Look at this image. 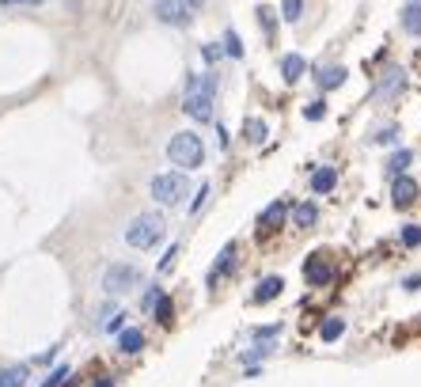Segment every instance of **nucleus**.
Returning a JSON list of instances; mask_svg holds the SVG:
<instances>
[{"instance_id": "nucleus-1", "label": "nucleus", "mask_w": 421, "mask_h": 387, "mask_svg": "<svg viewBox=\"0 0 421 387\" xmlns=\"http://www.w3.org/2000/svg\"><path fill=\"white\" fill-rule=\"evenodd\" d=\"M168 160L179 171H197L205 163V141L197 137L194 129H179V133H171V141H168Z\"/></svg>"}, {"instance_id": "nucleus-2", "label": "nucleus", "mask_w": 421, "mask_h": 387, "mask_svg": "<svg viewBox=\"0 0 421 387\" xmlns=\"http://www.w3.org/2000/svg\"><path fill=\"white\" fill-rule=\"evenodd\" d=\"M163 231H168V224H163L160 213H137L126 224V243L133 251H148L163 239Z\"/></svg>"}, {"instance_id": "nucleus-3", "label": "nucleus", "mask_w": 421, "mask_h": 387, "mask_svg": "<svg viewBox=\"0 0 421 387\" xmlns=\"http://www.w3.org/2000/svg\"><path fill=\"white\" fill-rule=\"evenodd\" d=\"M152 197H156L160 205H171V209H179L186 197H190V179H186V171H160L156 179H152Z\"/></svg>"}, {"instance_id": "nucleus-4", "label": "nucleus", "mask_w": 421, "mask_h": 387, "mask_svg": "<svg viewBox=\"0 0 421 387\" xmlns=\"http://www.w3.org/2000/svg\"><path fill=\"white\" fill-rule=\"evenodd\" d=\"M213 103H217V76H202V80L190 84L182 110L194 121H209V118H213Z\"/></svg>"}, {"instance_id": "nucleus-5", "label": "nucleus", "mask_w": 421, "mask_h": 387, "mask_svg": "<svg viewBox=\"0 0 421 387\" xmlns=\"http://www.w3.org/2000/svg\"><path fill=\"white\" fill-rule=\"evenodd\" d=\"M137 281H141V270L129 266V262H110V266L103 270V293H106V296L129 293Z\"/></svg>"}, {"instance_id": "nucleus-6", "label": "nucleus", "mask_w": 421, "mask_h": 387, "mask_svg": "<svg viewBox=\"0 0 421 387\" xmlns=\"http://www.w3.org/2000/svg\"><path fill=\"white\" fill-rule=\"evenodd\" d=\"M152 12H156V19L163 27H190L194 23V12L182 4V0H156Z\"/></svg>"}, {"instance_id": "nucleus-7", "label": "nucleus", "mask_w": 421, "mask_h": 387, "mask_svg": "<svg viewBox=\"0 0 421 387\" xmlns=\"http://www.w3.org/2000/svg\"><path fill=\"white\" fill-rule=\"evenodd\" d=\"M417 179H410V175H395L391 179V202L398 205V209H406V205H414L417 202Z\"/></svg>"}, {"instance_id": "nucleus-8", "label": "nucleus", "mask_w": 421, "mask_h": 387, "mask_svg": "<svg viewBox=\"0 0 421 387\" xmlns=\"http://www.w3.org/2000/svg\"><path fill=\"white\" fill-rule=\"evenodd\" d=\"M304 281L312 285V289H319V285L330 281V262L323 258V251L307 254V262H304Z\"/></svg>"}, {"instance_id": "nucleus-9", "label": "nucleus", "mask_w": 421, "mask_h": 387, "mask_svg": "<svg viewBox=\"0 0 421 387\" xmlns=\"http://www.w3.org/2000/svg\"><path fill=\"white\" fill-rule=\"evenodd\" d=\"M403 87H406V69H387L380 87H376V99H380V103H391Z\"/></svg>"}, {"instance_id": "nucleus-10", "label": "nucleus", "mask_w": 421, "mask_h": 387, "mask_svg": "<svg viewBox=\"0 0 421 387\" xmlns=\"http://www.w3.org/2000/svg\"><path fill=\"white\" fill-rule=\"evenodd\" d=\"M349 80V69H341V65H330V69H319L315 72V84H319V92H338L341 84Z\"/></svg>"}, {"instance_id": "nucleus-11", "label": "nucleus", "mask_w": 421, "mask_h": 387, "mask_svg": "<svg viewBox=\"0 0 421 387\" xmlns=\"http://www.w3.org/2000/svg\"><path fill=\"white\" fill-rule=\"evenodd\" d=\"M236 266V243H224V251H220V258L213 262V270H209V289H217V281L224 278V273Z\"/></svg>"}, {"instance_id": "nucleus-12", "label": "nucleus", "mask_w": 421, "mask_h": 387, "mask_svg": "<svg viewBox=\"0 0 421 387\" xmlns=\"http://www.w3.org/2000/svg\"><path fill=\"white\" fill-rule=\"evenodd\" d=\"M281 289H285V278H277V273L262 278L258 289H254V304H270V300H277V296H281Z\"/></svg>"}, {"instance_id": "nucleus-13", "label": "nucleus", "mask_w": 421, "mask_h": 387, "mask_svg": "<svg viewBox=\"0 0 421 387\" xmlns=\"http://www.w3.org/2000/svg\"><path fill=\"white\" fill-rule=\"evenodd\" d=\"M285 217H289V205H285V202H273V205L258 217V231H277V228L285 224Z\"/></svg>"}, {"instance_id": "nucleus-14", "label": "nucleus", "mask_w": 421, "mask_h": 387, "mask_svg": "<svg viewBox=\"0 0 421 387\" xmlns=\"http://www.w3.org/2000/svg\"><path fill=\"white\" fill-rule=\"evenodd\" d=\"M304 72H307L304 53H285V58H281V76H285V84H296Z\"/></svg>"}, {"instance_id": "nucleus-15", "label": "nucleus", "mask_w": 421, "mask_h": 387, "mask_svg": "<svg viewBox=\"0 0 421 387\" xmlns=\"http://www.w3.org/2000/svg\"><path fill=\"white\" fill-rule=\"evenodd\" d=\"M118 349L133 357V353L145 349V334H141V327H129V330H118Z\"/></svg>"}, {"instance_id": "nucleus-16", "label": "nucleus", "mask_w": 421, "mask_h": 387, "mask_svg": "<svg viewBox=\"0 0 421 387\" xmlns=\"http://www.w3.org/2000/svg\"><path fill=\"white\" fill-rule=\"evenodd\" d=\"M398 19H403V31H406V35L421 38V4H417V0H410V4L403 8V16H398Z\"/></svg>"}, {"instance_id": "nucleus-17", "label": "nucleus", "mask_w": 421, "mask_h": 387, "mask_svg": "<svg viewBox=\"0 0 421 387\" xmlns=\"http://www.w3.org/2000/svg\"><path fill=\"white\" fill-rule=\"evenodd\" d=\"M338 186V171L334 168H319L312 175V194H330Z\"/></svg>"}, {"instance_id": "nucleus-18", "label": "nucleus", "mask_w": 421, "mask_h": 387, "mask_svg": "<svg viewBox=\"0 0 421 387\" xmlns=\"http://www.w3.org/2000/svg\"><path fill=\"white\" fill-rule=\"evenodd\" d=\"M292 220H296L300 228H315V220H319V205H315V202H300V205L292 209Z\"/></svg>"}, {"instance_id": "nucleus-19", "label": "nucleus", "mask_w": 421, "mask_h": 387, "mask_svg": "<svg viewBox=\"0 0 421 387\" xmlns=\"http://www.w3.org/2000/svg\"><path fill=\"white\" fill-rule=\"evenodd\" d=\"M266 133H270V126H266L262 118H247V121H243V137H247L251 145H262Z\"/></svg>"}, {"instance_id": "nucleus-20", "label": "nucleus", "mask_w": 421, "mask_h": 387, "mask_svg": "<svg viewBox=\"0 0 421 387\" xmlns=\"http://www.w3.org/2000/svg\"><path fill=\"white\" fill-rule=\"evenodd\" d=\"M23 383H27L23 364H8V369H0V387H23Z\"/></svg>"}, {"instance_id": "nucleus-21", "label": "nucleus", "mask_w": 421, "mask_h": 387, "mask_svg": "<svg viewBox=\"0 0 421 387\" xmlns=\"http://www.w3.org/2000/svg\"><path fill=\"white\" fill-rule=\"evenodd\" d=\"M410 163H414V152H410V148H398L395 156L387 160V175H391V179H395V175H406Z\"/></svg>"}, {"instance_id": "nucleus-22", "label": "nucleus", "mask_w": 421, "mask_h": 387, "mask_svg": "<svg viewBox=\"0 0 421 387\" xmlns=\"http://www.w3.org/2000/svg\"><path fill=\"white\" fill-rule=\"evenodd\" d=\"M341 334H346V319H338V315H330L323 327H319V338L323 342H338Z\"/></svg>"}, {"instance_id": "nucleus-23", "label": "nucleus", "mask_w": 421, "mask_h": 387, "mask_svg": "<svg viewBox=\"0 0 421 387\" xmlns=\"http://www.w3.org/2000/svg\"><path fill=\"white\" fill-rule=\"evenodd\" d=\"M152 315H156L160 327H171V323H175V304H171V296H160L156 307H152Z\"/></svg>"}, {"instance_id": "nucleus-24", "label": "nucleus", "mask_w": 421, "mask_h": 387, "mask_svg": "<svg viewBox=\"0 0 421 387\" xmlns=\"http://www.w3.org/2000/svg\"><path fill=\"white\" fill-rule=\"evenodd\" d=\"M281 19L285 23H300L304 19V0H281Z\"/></svg>"}, {"instance_id": "nucleus-25", "label": "nucleus", "mask_w": 421, "mask_h": 387, "mask_svg": "<svg viewBox=\"0 0 421 387\" xmlns=\"http://www.w3.org/2000/svg\"><path fill=\"white\" fill-rule=\"evenodd\" d=\"M258 27L266 31V38L273 42V35H277V19H273V8H266V4L258 8Z\"/></svg>"}, {"instance_id": "nucleus-26", "label": "nucleus", "mask_w": 421, "mask_h": 387, "mask_svg": "<svg viewBox=\"0 0 421 387\" xmlns=\"http://www.w3.org/2000/svg\"><path fill=\"white\" fill-rule=\"evenodd\" d=\"M270 353H273V346H270V342H262V346H254V349H247V353H239V361H243V364H254V361H266Z\"/></svg>"}, {"instance_id": "nucleus-27", "label": "nucleus", "mask_w": 421, "mask_h": 387, "mask_svg": "<svg viewBox=\"0 0 421 387\" xmlns=\"http://www.w3.org/2000/svg\"><path fill=\"white\" fill-rule=\"evenodd\" d=\"M224 53H228L231 61H239V58H243V42H239L236 31H224Z\"/></svg>"}, {"instance_id": "nucleus-28", "label": "nucleus", "mask_w": 421, "mask_h": 387, "mask_svg": "<svg viewBox=\"0 0 421 387\" xmlns=\"http://www.w3.org/2000/svg\"><path fill=\"white\" fill-rule=\"evenodd\" d=\"M65 380H69V364H58V369L42 380V387H65Z\"/></svg>"}, {"instance_id": "nucleus-29", "label": "nucleus", "mask_w": 421, "mask_h": 387, "mask_svg": "<svg viewBox=\"0 0 421 387\" xmlns=\"http://www.w3.org/2000/svg\"><path fill=\"white\" fill-rule=\"evenodd\" d=\"M372 141H376V145H398V126H383Z\"/></svg>"}, {"instance_id": "nucleus-30", "label": "nucleus", "mask_w": 421, "mask_h": 387, "mask_svg": "<svg viewBox=\"0 0 421 387\" xmlns=\"http://www.w3.org/2000/svg\"><path fill=\"white\" fill-rule=\"evenodd\" d=\"M304 118H307V121H319V118H327V103H323V99L307 103V107H304Z\"/></svg>"}, {"instance_id": "nucleus-31", "label": "nucleus", "mask_w": 421, "mask_h": 387, "mask_svg": "<svg viewBox=\"0 0 421 387\" xmlns=\"http://www.w3.org/2000/svg\"><path fill=\"white\" fill-rule=\"evenodd\" d=\"M251 334H254V338H258V342H273L277 334H281V327H277V323H270V327H254V330H251Z\"/></svg>"}, {"instance_id": "nucleus-32", "label": "nucleus", "mask_w": 421, "mask_h": 387, "mask_svg": "<svg viewBox=\"0 0 421 387\" xmlns=\"http://www.w3.org/2000/svg\"><path fill=\"white\" fill-rule=\"evenodd\" d=\"M403 243H406V247H417V243H421V228L417 224H406L403 228Z\"/></svg>"}, {"instance_id": "nucleus-33", "label": "nucleus", "mask_w": 421, "mask_h": 387, "mask_svg": "<svg viewBox=\"0 0 421 387\" xmlns=\"http://www.w3.org/2000/svg\"><path fill=\"white\" fill-rule=\"evenodd\" d=\"M160 296H163L160 289H148L145 296H141V312H152V307H156V300H160Z\"/></svg>"}, {"instance_id": "nucleus-34", "label": "nucleus", "mask_w": 421, "mask_h": 387, "mask_svg": "<svg viewBox=\"0 0 421 387\" xmlns=\"http://www.w3.org/2000/svg\"><path fill=\"white\" fill-rule=\"evenodd\" d=\"M205 197H209V182H202V190H197V197H194V205H190V213L197 217L205 209Z\"/></svg>"}, {"instance_id": "nucleus-35", "label": "nucleus", "mask_w": 421, "mask_h": 387, "mask_svg": "<svg viewBox=\"0 0 421 387\" xmlns=\"http://www.w3.org/2000/svg\"><path fill=\"white\" fill-rule=\"evenodd\" d=\"M4 8H38V4H46V0H0Z\"/></svg>"}, {"instance_id": "nucleus-36", "label": "nucleus", "mask_w": 421, "mask_h": 387, "mask_svg": "<svg viewBox=\"0 0 421 387\" xmlns=\"http://www.w3.org/2000/svg\"><path fill=\"white\" fill-rule=\"evenodd\" d=\"M175 254H179V247H175V243H171V251H168V254H163V258H160V270H171V266H175Z\"/></svg>"}, {"instance_id": "nucleus-37", "label": "nucleus", "mask_w": 421, "mask_h": 387, "mask_svg": "<svg viewBox=\"0 0 421 387\" xmlns=\"http://www.w3.org/2000/svg\"><path fill=\"white\" fill-rule=\"evenodd\" d=\"M403 289H406V293H417V289H421V273H414V278H406V281H403Z\"/></svg>"}, {"instance_id": "nucleus-38", "label": "nucleus", "mask_w": 421, "mask_h": 387, "mask_svg": "<svg viewBox=\"0 0 421 387\" xmlns=\"http://www.w3.org/2000/svg\"><path fill=\"white\" fill-rule=\"evenodd\" d=\"M53 357H58V346H50V349H46V353H38V361H42V364H50V361H53Z\"/></svg>"}, {"instance_id": "nucleus-39", "label": "nucleus", "mask_w": 421, "mask_h": 387, "mask_svg": "<svg viewBox=\"0 0 421 387\" xmlns=\"http://www.w3.org/2000/svg\"><path fill=\"white\" fill-rule=\"evenodd\" d=\"M182 4L190 8V12H202V8H205V0H182Z\"/></svg>"}, {"instance_id": "nucleus-40", "label": "nucleus", "mask_w": 421, "mask_h": 387, "mask_svg": "<svg viewBox=\"0 0 421 387\" xmlns=\"http://www.w3.org/2000/svg\"><path fill=\"white\" fill-rule=\"evenodd\" d=\"M95 387H114V383H110V376H106V380H99Z\"/></svg>"}, {"instance_id": "nucleus-41", "label": "nucleus", "mask_w": 421, "mask_h": 387, "mask_svg": "<svg viewBox=\"0 0 421 387\" xmlns=\"http://www.w3.org/2000/svg\"><path fill=\"white\" fill-rule=\"evenodd\" d=\"M417 4H421V0H417Z\"/></svg>"}]
</instances>
